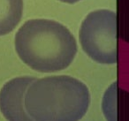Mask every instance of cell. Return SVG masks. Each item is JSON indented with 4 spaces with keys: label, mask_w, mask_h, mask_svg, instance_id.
<instances>
[{
    "label": "cell",
    "mask_w": 129,
    "mask_h": 121,
    "mask_svg": "<svg viewBox=\"0 0 129 121\" xmlns=\"http://www.w3.org/2000/svg\"><path fill=\"white\" fill-rule=\"evenodd\" d=\"M15 49L30 68L41 72L67 68L77 53L74 36L55 20L35 19L23 24L15 35Z\"/></svg>",
    "instance_id": "1"
},
{
    "label": "cell",
    "mask_w": 129,
    "mask_h": 121,
    "mask_svg": "<svg viewBox=\"0 0 129 121\" xmlns=\"http://www.w3.org/2000/svg\"><path fill=\"white\" fill-rule=\"evenodd\" d=\"M90 103L87 86L67 75L36 79L25 95V108L35 121H79Z\"/></svg>",
    "instance_id": "2"
},
{
    "label": "cell",
    "mask_w": 129,
    "mask_h": 121,
    "mask_svg": "<svg viewBox=\"0 0 129 121\" xmlns=\"http://www.w3.org/2000/svg\"><path fill=\"white\" fill-rule=\"evenodd\" d=\"M79 39L83 50L96 62L116 64L117 15L110 10L94 11L81 23Z\"/></svg>",
    "instance_id": "3"
},
{
    "label": "cell",
    "mask_w": 129,
    "mask_h": 121,
    "mask_svg": "<svg viewBox=\"0 0 129 121\" xmlns=\"http://www.w3.org/2000/svg\"><path fill=\"white\" fill-rule=\"evenodd\" d=\"M36 78L23 76L6 82L0 90V110L8 121H35L26 111L25 95Z\"/></svg>",
    "instance_id": "4"
},
{
    "label": "cell",
    "mask_w": 129,
    "mask_h": 121,
    "mask_svg": "<svg viewBox=\"0 0 129 121\" xmlns=\"http://www.w3.org/2000/svg\"><path fill=\"white\" fill-rule=\"evenodd\" d=\"M23 14V0H0V36L11 33Z\"/></svg>",
    "instance_id": "5"
},
{
    "label": "cell",
    "mask_w": 129,
    "mask_h": 121,
    "mask_svg": "<svg viewBox=\"0 0 129 121\" xmlns=\"http://www.w3.org/2000/svg\"><path fill=\"white\" fill-rule=\"evenodd\" d=\"M59 1L66 4H75L77 3V2H79V1H81V0H59Z\"/></svg>",
    "instance_id": "6"
}]
</instances>
